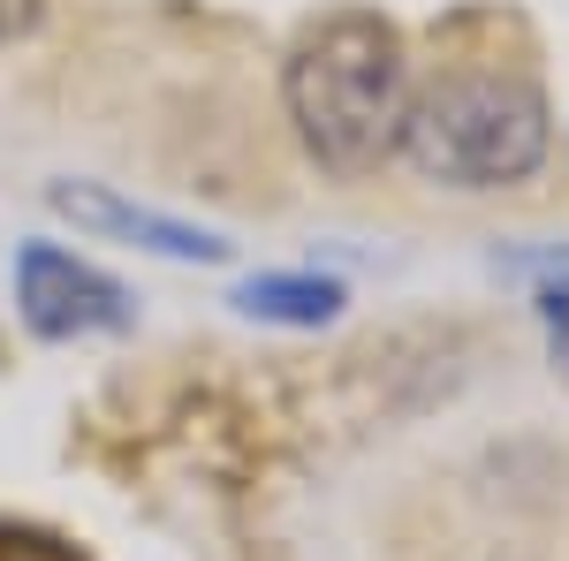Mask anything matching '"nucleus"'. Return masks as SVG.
Returning a JSON list of instances; mask_svg holds the SVG:
<instances>
[{
  "label": "nucleus",
  "mask_w": 569,
  "mask_h": 561,
  "mask_svg": "<svg viewBox=\"0 0 569 561\" xmlns=\"http://www.w3.org/2000/svg\"><path fill=\"white\" fill-rule=\"evenodd\" d=\"M46 198H53L61 220H77L91 236H114V243H137V251H152V259H182V266H220L228 259V243H220L213 228H190V220H168V213H152V206H130V198H114V190H99V182H53Z\"/></svg>",
  "instance_id": "obj_4"
},
{
  "label": "nucleus",
  "mask_w": 569,
  "mask_h": 561,
  "mask_svg": "<svg viewBox=\"0 0 569 561\" xmlns=\"http://www.w3.org/2000/svg\"><path fill=\"white\" fill-rule=\"evenodd\" d=\"M281 107L297 122V144L342 182L395 160L402 107H410V61H402L395 23L365 8L311 23L281 69Z\"/></svg>",
  "instance_id": "obj_1"
},
{
  "label": "nucleus",
  "mask_w": 569,
  "mask_h": 561,
  "mask_svg": "<svg viewBox=\"0 0 569 561\" xmlns=\"http://www.w3.org/2000/svg\"><path fill=\"white\" fill-rule=\"evenodd\" d=\"M555 114L525 69H440L433 84H410L395 152L426 182L448 190H509L547 168Z\"/></svg>",
  "instance_id": "obj_2"
},
{
  "label": "nucleus",
  "mask_w": 569,
  "mask_h": 561,
  "mask_svg": "<svg viewBox=\"0 0 569 561\" xmlns=\"http://www.w3.org/2000/svg\"><path fill=\"white\" fill-rule=\"evenodd\" d=\"M31 23H39V0H0V46L31 39Z\"/></svg>",
  "instance_id": "obj_7"
},
{
  "label": "nucleus",
  "mask_w": 569,
  "mask_h": 561,
  "mask_svg": "<svg viewBox=\"0 0 569 561\" xmlns=\"http://www.w3.org/2000/svg\"><path fill=\"white\" fill-rule=\"evenodd\" d=\"M236 303L266 319V327H327L335 311H342V281H319V273H259V281H243Z\"/></svg>",
  "instance_id": "obj_5"
},
{
  "label": "nucleus",
  "mask_w": 569,
  "mask_h": 561,
  "mask_svg": "<svg viewBox=\"0 0 569 561\" xmlns=\"http://www.w3.org/2000/svg\"><path fill=\"white\" fill-rule=\"evenodd\" d=\"M16 303L46 342H77V334H107L130 319V289L91 259L61 251V243H23L16 251Z\"/></svg>",
  "instance_id": "obj_3"
},
{
  "label": "nucleus",
  "mask_w": 569,
  "mask_h": 561,
  "mask_svg": "<svg viewBox=\"0 0 569 561\" xmlns=\"http://www.w3.org/2000/svg\"><path fill=\"white\" fill-rule=\"evenodd\" d=\"M0 561H77L61 539H46V531H16V523H0Z\"/></svg>",
  "instance_id": "obj_6"
},
{
  "label": "nucleus",
  "mask_w": 569,
  "mask_h": 561,
  "mask_svg": "<svg viewBox=\"0 0 569 561\" xmlns=\"http://www.w3.org/2000/svg\"><path fill=\"white\" fill-rule=\"evenodd\" d=\"M539 311H547V334H555V349L569 357V289H547V297H539Z\"/></svg>",
  "instance_id": "obj_8"
}]
</instances>
